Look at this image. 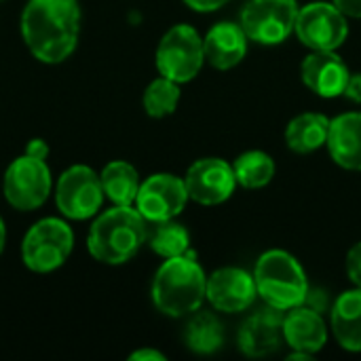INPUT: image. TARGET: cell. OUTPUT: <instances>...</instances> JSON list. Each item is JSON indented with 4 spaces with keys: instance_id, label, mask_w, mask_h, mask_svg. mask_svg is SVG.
I'll list each match as a JSON object with an SVG mask.
<instances>
[{
    "instance_id": "cell-1",
    "label": "cell",
    "mask_w": 361,
    "mask_h": 361,
    "mask_svg": "<svg viewBox=\"0 0 361 361\" xmlns=\"http://www.w3.org/2000/svg\"><path fill=\"white\" fill-rule=\"evenodd\" d=\"M78 0H30L21 15V34L32 55L44 63L68 59L78 42Z\"/></svg>"
},
{
    "instance_id": "cell-2",
    "label": "cell",
    "mask_w": 361,
    "mask_h": 361,
    "mask_svg": "<svg viewBox=\"0 0 361 361\" xmlns=\"http://www.w3.org/2000/svg\"><path fill=\"white\" fill-rule=\"evenodd\" d=\"M207 298V277L195 254L165 258L152 281V302L167 317H184L201 309Z\"/></svg>"
},
{
    "instance_id": "cell-3",
    "label": "cell",
    "mask_w": 361,
    "mask_h": 361,
    "mask_svg": "<svg viewBox=\"0 0 361 361\" xmlns=\"http://www.w3.org/2000/svg\"><path fill=\"white\" fill-rule=\"evenodd\" d=\"M146 241V218L131 205H114L91 224L87 247L91 256L104 264H123L131 260Z\"/></svg>"
},
{
    "instance_id": "cell-4",
    "label": "cell",
    "mask_w": 361,
    "mask_h": 361,
    "mask_svg": "<svg viewBox=\"0 0 361 361\" xmlns=\"http://www.w3.org/2000/svg\"><path fill=\"white\" fill-rule=\"evenodd\" d=\"M254 281L260 298L281 311L305 305L309 281L300 262L286 250L264 252L254 269Z\"/></svg>"
},
{
    "instance_id": "cell-5",
    "label": "cell",
    "mask_w": 361,
    "mask_h": 361,
    "mask_svg": "<svg viewBox=\"0 0 361 361\" xmlns=\"http://www.w3.org/2000/svg\"><path fill=\"white\" fill-rule=\"evenodd\" d=\"M205 63L203 38L192 25L178 23L165 32L157 47V68L165 78L180 82L192 80Z\"/></svg>"
},
{
    "instance_id": "cell-6",
    "label": "cell",
    "mask_w": 361,
    "mask_h": 361,
    "mask_svg": "<svg viewBox=\"0 0 361 361\" xmlns=\"http://www.w3.org/2000/svg\"><path fill=\"white\" fill-rule=\"evenodd\" d=\"M72 247V228L59 218H44L25 233L21 243V258L30 271L51 273L68 260Z\"/></svg>"
},
{
    "instance_id": "cell-7",
    "label": "cell",
    "mask_w": 361,
    "mask_h": 361,
    "mask_svg": "<svg viewBox=\"0 0 361 361\" xmlns=\"http://www.w3.org/2000/svg\"><path fill=\"white\" fill-rule=\"evenodd\" d=\"M296 17V0H247L241 11V27L254 42L279 44L294 32Z\"/></svg>"
},
{
    "instance_id": "cell-8",
    "label": "cell",
    "mask_w": 361,
    "mask_h": 361,
    "mask_svg": "<svg viewBox=\"0 0 361 361\" xmlns=\"http://www.w3.org/2000/svg\"><path fill=\"white\" fill-rule=\"evenodd\" d=\"M294 32L313 51H336L349 36V23L334 2H311L298 8Z\"/></svg>"
},
{
    "instance_id": "cell-9",
    "label": "cell",
    "mask_w": 361,
    "mask_h": 361,
    "mask_svg": "<svg viewBox=\"0 0 361 361\" xmlns=\"http://www.w3.org/2000/svg\"><path fill=\"white\" fill-rule=\"evenodd\" d=\"M51 184V169L44 159L23 154L15 159L4 173V197L13 207L32 212L49 199Z\"/></svg>"
},
{
    "instance_id": "cell-10",
    "label": "cell",
    "mask_w": 361,
    "mask_h": 361,
    "mask_svg": "<svg viewBox=\"0 0 361 361\" xmlns=\"http://www.w3.org/2000/svg\"><path fill=\"white\" fill-rule=\"evenodd\" d=\"M99 176L87 165H74L61 173L57 182V209L70 220H87L95 216L104 201Z\"/></svg>"
},
{
    "instance_id": "cell-11",
    "label": "cell",
    "mask_w": 361,
    "mask_h": 361,
    "mask_svg": "<svg viewBox=\"0 0 361 361\" xmlns=\"http://www.w3.org/2000/svg\"><path fill=\"white\" fill-rule=\"evenodd\" d=\"M188 199L182 178L173 173H154L140 184L135 209L146 218V222H163L180 216Z\"/></svg>"
},
{
    "instance_id": "cell-12",
    "label": "cell",
    "mask_w": 361,
    "mask_h": 361,
    "mask_svg": "<svg viewBox=\"0 0 361 361\" xmlns=\"http://www.w3.org/2000/svg\"><path fill=\"white\" fill-rule=\"evenodd\" d=\"M184 184L192 201L201 205H220L235 192L237 178L233 165L218 157H207L188 167Z\"/></svg>"
},
{
    "instance_id": "cell-13",
    "label": "cell",
    "mask_w": 361,
    "mask_h": 361,
    "mask_svg": "<svg viewBox=\"0 0 361 361\" xmlns=\"http://www.w3.org/2000/svg\"><path fill=\"white\" fill-rule=\"evenodd\" d=\"M283 311L267 305L264 309L252 313L239 328L237 347L247 357H269L277 353L283 343Z\"/></svg>"
},
{
    "instance_id": "cell-14",
    "label": "cell",
    "mask_w": 361,
    "mask_h": 361,
    "mask_svg": "<svg viewBox=\"0 0 361 361\" xmlns=\"http://www.w3.org/2000/svg\"><path fill=\"white\" fill-rule=\"evenodd\" d=\"M258 296L254 273L250 275L237 267H224L207 279V300L216 311L241 313L254 305Z\"/></svg>"
},
{
    "instance_id": "cell-15",
    "label": "cell",
    "mask_w": 361,
    "mask_h": 361,
    "mask_svg": "<svg viewBox=\"0 0 361 361\" xmlns=\"http://www.w3.org/2000/svg\"><path fill=\"white\" fill-rule=\"evenodd\" d=\"M302 82L307 89L317 93L319 97L332 99L345 93L349 80V68L336 55V51H313L305 57L300 66Z\"/></svg>"
},
{
    "instance_id": "cell-16",
    "label": "cell",
    "mask_w": 361,
    "mask_h": 361,
    "mask_svg": "<svg viewBox=\"0 0 361 361\" xmlns=\"http://www.w3.org/2000/svg\"><path fill=\"white\" fill-rule=\"evenodd\" d=\"M247 34L243 32L241 23L220 21L209 27L203 38L205 61L216 70H231L239 66L247 53Z\"/></svg>"
},
{
    "instance_id": "cell-17",
    "label": "cell",
    "mask_w": 361,
    "mask_h": 361,
    "mask_svg": "<svg viewBox=\"0 0 361 361\" xmlns=\"http://www.w3.org/2000/svg\"><path fill=\"white\" fill-rule=\"evenodd\" d=\"M283 336L294 351L315 355L328 341V328L319 311L307 305H298L283 317Z\"/></svg>"
},
{
    "instance_id": "cell-18",
    "label": "cell",
    "mask_w": 361,
    "mask_h": 361,
    "mask_svg": "<svg viewBox=\"0 0 361 361\" xmlns=\"http://www.w3.org/2000/svg\"><path fill=\"white\" fill-rule=\"evenodd\" d=\"M328 150L343 169L361 171V112H345L332 118Z\"/></svg>"
},
{
    "instance_id": "cell-19",
    "label": "cell",
    "mask_w": 361,
    "mask_h": 361,
    "mask_svg": "<svg viewBox=\"0 0 361 361\" xmlns=\"http://www.w3.org/2000/svg\"><path fill=\"white\" fill-rule=\"evenodd\" d=\"M332 332L351 353L361 351V288L341 294L332 307Z\"/></svg>"
},
{
    "instance_id": "cell-20",
    "label": "cell",
    "mask_w": 361,
    "mask_h": 361,
    "mask_svg": "<svg viewBox=\"0 0 361 361\" xmlns=\"http://www.w3.org/2000/svg\"><path fill=\"white\" fill-rule=\"evenodd\" d=\"M330 118L319 112H305L290 121L286 129V144L292 152L309 154L328 144Z\"/></svg>"
},
{
    "instance_id": "cell-21",
    "label": "cell",
    "mask_w": 361,
    "mask_h": 361,
    "mask_svg": "<svg viewBox=\"0 0 361 361\" xmlns=\"http://www.w3.org/2000/svg\"><path fill=\"white\" fill-rule=\"evenodd\" d=\"M104 195L114 205H133L140 190V176L133 165L127 161H112L104 167L102 176Z\"/></svg>"
},
{
    "instance_id": "cell-22",
    "label": "cell",
    "mask_w": 361,
    "mask_h": 361,
    "mask_svg": "<svg viewBox=\"0 0 361 361\" xmlns=\"http://www.w3.org/2000/svg\"><path fill=\"white\" fill-rule=\"evenodd\" d=\"M184 343L192 353L212 355L224 343V328L212 313H197L184 330Z\"/></svg>"
},
{
    "instance_id": "cell-23",
    "label": "cell",
    "mask_w": 361,
    "mask_h": 361,
    "mask_svg": "<svg viewBox=\"0 0 361 361\" xmlns=\"http://www.w3.org/2000/svg\"><path fill=\"white\" fill-rule=\"evenodd\" d=\"M237 184L247 188V190H256L267 186L273 176H275V161L271 154L262 152V150H250L243 152L241 157H237L235 165H233Z\"/></svg>"
},
{
    "instance_id": "cell-24",
    "label": "cell",
    "mask_w": 361,
    "mask_h": 361,
    "mask_svg": "<svg viewBox=\"0 0 361 361\" xmlns=\"http://www.w3.org/2000/svg\"><path fill=\"white\" fill-rule=\"evenodd\" d=\"M148 243L154 254L163 258H176L184 256L190 247V235L184 224L171 220L154 222L152 231L148 233Z\"/></svg>"
},
{
    "instance_id": "cell-25",
    "label": "cell",
    "mask_w": 361,
    "mask_h": 361,
    "mask_svg": "<svg viewBox=\"0 0 361 361\" xmlns=\"http://www.w3.org/2000/svg\"><path fill=\"white\" fill-rule=\"evenodd\" d=\"M142 102H144V110L148 116L163 118V116L176 112L178 102H180V87L176 80L161 76L146 87Z\"/></svg>"
},
{
    "instance_id": "cell-26",
    "label": "cell",
    "mask_w": 361,
    "mask_h": 361,
    "mask_svg": "<svg viewBox=\"0 0 361 361\" xmlns=\"http://www.w3.org/2000/svg\"><path fill=\"white\" fill-rule=\"evenodd\" d=\"M347 275L355 288H361V241L355 243L347 254Z\"/></svg>"
},
{
    "instance_id": "cell-27",
    "label": "cell",
    "mask_w": 361,
    "mask_h": 361,
    "mask_svg": "<svg viewBox=\"0 0 361 361\" xmlns=\"http://www.w3.org/2000/svg\"><path fill=\"white\" fill-rule=\"evenodd\" d=\"M192 11H199V13H212V11H218L222 8L226 2L231 0H184Z\"/></svg>"
},
{
    "instance_id": "cell-28",
    "label": "cell",
    "mask_w": 361,
    "mask_h": 361,
    "mask_svg": "<svg viewBox=\"0 0 361 361\" xmlns=\"http://www.w3.org/2000/svg\"><path fill=\"white\" fill-rule=\"evenodd\" d=\"M336 4V8L347 15V17H355L361 19V0H332Z\"/></svg>"
},
{
    "instance_id": "cell-29",
    "label": "cell",
    "mask_w": 361,
    "mask_h": 361,
    "mask_svg": "<svg viewBox=\"0 0 361 361\" xmlns=\"http://www.w3.org/2000/svg\"><path fill=\"white\" fill-rule=\"evenodd\" d=\"M343 95H347L351 102H355V104H361V74H353V76H349V80H347V87H345V93Z\"/></svg>"
},
{
    "instance_id": "cell-30",
    "label": "cell",
    "mask_w": 361,
    "mask_h": 361,
    "mask_svg": "<svg viewBox=\"0 0 361 361\" xmlns=\"http://www.w3.org/2000/svg\"><path fill=\"white\" fill-rule=\"evenodd\" d=\"M25 154L36 157V159H47L49 146H47L42 140H30V142H27V148H25Z\"/></svg>"
},
{
    "instance_id": "cell-31",
    "label": "cell",
    "mask_w": 361,
    "mask_h": 361,
    "mask_svg": "<svg viewBox=\"0 0 361 361\" xmlns=\"http://www.w3.org/2000/svg\"><path fill=\"white\" fill-rule=\"evenodd\" d=\"M129 360L131 361H165V355L163 353H159V351H154V349H140V351H135V353H131L129 355Z\"/></svg>"
},
{
    "instance_id": "cell-32",
    "label": "cell",
    "mask_w": 361,
    "mask_h": 361,
    "mask_svg": "<svg viewBox=\"0 0 361 361\" xmlns=\"http://www.w3.org/2000/svg\"><path fill=\"white\" fill-rule=\"evenodd\" d=\"M4 243H6V228H4V222H2V218H0V254H2V250H4Z\"/></svg>"
}]
</instances>
